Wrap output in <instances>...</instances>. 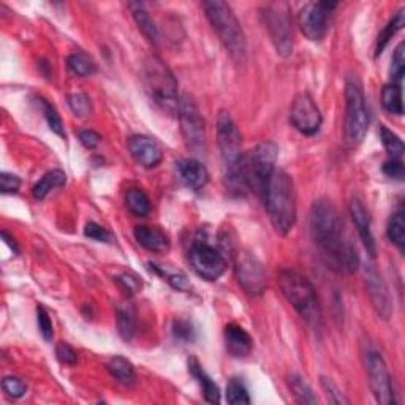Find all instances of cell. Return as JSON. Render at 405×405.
Wrapping results in <instances>:
<instances>
[{
    "instance_id": "obj_17",
    "label": "cell",
    "mask_w": 405,
    "mask_h": 405,
    "mask_svg": "<svg viewBox=\"0 0 405 405\" xmlns=\"http://www.w3.org/2000/svg\"><path fill=\"white\" fill-rule=\"evenodd\" d=\"M129 151L133 159L144 168H154L164 160V152L154 140L144 135H133L129 138Z\"/></svg>"
},
{
    "instance_id": "obj_8",
    "label": "cell",
    "mask_w": 405,
    "mask_h": 405,
    "mask_svg": "<svg viewBox=\"0 0 405 405\" xmlns=\"http://www.w3.org/2000/svg\"><path fill=\"white\" fill-rule=\"evenodd\" d=\"M369 113L363 86L356 76H350L345 86V136L350 144H359L366 136Z\"/></svg>"
},
{
    "instance_id": "obj_9",
    "label": "cell",
    "mask_w": 405,
    "mask_h": 405,
    "mask_svg": "<svg viewBox=\"0 0 405 405\" xmlns=\"http://www.w3.org/2000/svg\"><path fill=\"white\" fill-rule=\"evenodd\" d=\"M261 18L278 55L290 57L293 53V25L285 3H272L261 10Z\"/></svg>"
},
{
    "instance_id": "obj_26",
    "label": "cell",
    "mask_w": 405,
    "mask_h": 405,
    "mask_svg": "<svg viewBox=\"0 0 405 405\" xmlns=\"http://www.w3.org/2000/svg\"><path fill=\"white\" fill-rule=\"evenodd\" d=\"M151 270H154L160 277H164V280L168 282L176 290L187 291L192 288L189 278L179 270H173V267L165 265H155V263H151Z\"/></svg>"
},
{
    "instance_id": "obj_14",
    "label": "cell",
    "mask_w": 405,
    "mask_h": 405,
    "mask_svg": "<svg viewBox=\"0 0 405 405\" xmlns=\"http://www.w3.org/2000/svg\"><path fill=\"white\" fill-rule=\"evenodd\" d=\"M290 122L302 135L312 136L320 130L322 111L307 92L298 94L290 108Z\"/></svg>"
},
{
    "instance_id": "obj_19",
    "label": "cell",
    "mask_w": 405,
    "mask_h": 405,
    "mask_svg": "<svg viewBox=\"0 0 405 405\" xmlns=\"http://www.w3.org/2000/svg\"><path fill=\"white\" fill-rule=\"evenodd\" d=\"M350 214L354 222V226L359 233V237H361L364 247L369 253V257L376 258V239H374L372 230H371V217H369V212L366 207L358 198H353L350 202Z\"/></svg>"
},
{
    "instance_id": "obj_25",
    "label": "cell",
    "mask_w": 405,
    "mask_h": 405,
    "mask_svg": "<svg viewBox=\"0 0 405 405\" xmlns=\"http://www.w3.org/2000/svg\"><path fill=\"white\" fill-rule=\"evenodd\" d=\"M108 371L114 378H118L124 384H133L135 383V369L129 359L124 356H114L108 361Z\"/></svg>"
},
{
    "instance_id": "obj_7",
    "label": "cell",
    "mask_w": 405,
    "mask_h": 405,
    "mask_svg": "<svg viewBox=\"0 0 405 405\" xmlns=\"http://www.w3.org/2000/svg\"><path fill=\"white\" fill-rule=\"evenodd\" d=\"M278 148L272 141L257 144L242 159V176H244L247 190L255 192L258 196H265L267 184L276 171Z\"/></svg>"
},
{
    "instance_id": "obj_30",
    "label": "cell",
    "mask_w": 405,
    "mask_h": 405,
    "mask_svg": "<svg viewBox=\"0 0 405 405\" xmlns=\"http://www.w3.org/2000/svg\"><path fill=\"white\" fill-rule=\"evenodd\" d=\"M67 65L70 72L76 76H81V78H88V76H92L97 72V65L84 53H75L68 55Z\"/></svg>"
},
{
    "instance_id": "obj_36",
    "label": "cell",
    "mask_w": 405,
    "mask_h": 405,
    "mask_svg": "<svg viewBox=\"0 0 405 405\" xmlns=\"http://www.w3.org/2000/svg\"><path fill=\"white\" fill-rule=\"evenodd\" d=\"M67 103L72 113L79 119L89 118L90 113H92V103H90V99L86 94H70L67 97Z\"/></svg>"
},
{
    "instance_id": "obj_5",
    "label": "cell",
    "mask_w": 405,
    "mask_h": 405,
    "mask_svg": "<svg viewBox=\"0 0 405 405\" xmlns=\"http://www.w3.org/2000/svg\"><path fill=\"white\" fill-rule=\"evenodd\" d=\"M202 10L231 59L236 64H244L247 51L246 35L230 5L220 0H209L202 2Z\"/></svg>"
},
{
    "instance_id": "obj_10",
    "label": "cell",
    "mask_w": 405,
    "mask_h": 405,
    "mask_svg": "<svg viewBox=\"0 0 405 405\" xmlns=\"http://www.w3.org/2000/svg\"><path fill=\"white\" fill-rule=\"evenodd\" d=\"M189 258L194 271L205 280H217V278H220L228 266L225 253L219 247L207 242L205 237L202 239L196 237L194 241L189 252Z\"/></svg>"
},
{
    "instance_id": "obj_31",
    "label": "cell",
    "mask_w": 405,
    "mask_h": 405,
    "mask_svg": "<svg viewBox=\"0 0 405 405\" xmlns=\"http://www.w3.org/2000/svg\"><path fill=\"white\" fill-rule=\"evenodd\" d=\"M388 237L399 250H404L405 246V215L402 211L394 212L388 222Z\"/></svg>"
},
{
    "instance_id": "obj_11",
    "label": "cell",
    "mask_w": 405,
    "mask_h": 405,
    "mask_svg": "<svg viewBox=\"0 0 405 405\" xmlns=\"http://www.w3.org/2000/svg\"><path fill=\"white\" fill-rule=\"evenodd\" d=\"M177 116H179L181 131L187 148L196 152V154L206 152V122L194 99L189 95H184L181 99L179 114Z\"/></svg>"
},
{
    "instance_id": "obj_32",
    "label": "cell",
    "mask_w": 405,
    "mask_h": 405,
    "mask_svg": "<svg viewBox=\"0 0 405 405\" xmlns=\"http://www.w3.org/2000/svg\"><path fill=\"white\" fill-rule=\"evenodd\" d=\"M380 140H382L384 149H387V152L389 154V159H397V160L402 159L404 151H405L404 143L393 130H389L388 127L384 125H380Z\"/></svg>"
},
{
    "instance_id": "obj_6",
    "label": "cell",
    "mask_w": 405,
    "mask_h": 405,
    "mask_svg": "<svg viewBox=\"0 0 405 405\" xmlns=\"http://www.w3.org/2000/svg\"><path fill=\"white\" fill-rule=\"evenodd\" d=\"M144 86L151 99L166 114H179V94H177V81L170 72V68L159 57L152 55L144 64Z\"/></svg>"
},
{
    "instance_id": "obj_12",
    "label": "cell",
    "mask_w": 405,
    "mask_h": 405,
    "mask_svg": "<svg viewBox=\"0 0 405 405\" xmlns=\"http://www.w3.org/2000/svg\"><path fill=\"white\" fill-rule=\"evenodd\" d=\"M235 274L239 285L252 296H260L266 290V271L261 261L247 250L236 253Z\"/></svg>"
},
{
    "instance_id": "obj_3",
    "label": "cell",
    "mask_w": 405,
    "mask_h": 405,
    "mask_svg": "<svg viewBox=\"0 0 405 405\" xmlns=\"http://www.w3.org/2000/svg\"><path fill=\"white\" fill-rule=\"evenodd\" d=\"M263 200L274 230L282 236L288 235L296 224V192L291 177L276 170Z\"/></svg>"
},
{
    "instance_id": "obj_38",
    "label": "cell",
    "mask_w": 405,
    "mask_h": 405,
    "mask_svg": "<svg viewBox=\"0 0 405 405\" xmlns=\"http://www.w3.org/2000/svg\"><path fill=\"white\" fill-rule=\"evenodd\" d=\"M2 388L3 393L12 399H19L27 393V384H25L21 378L18 377H5L2 380Z\"/></svg>"
},
{
    "instance_id": "obj_46",
    "label": "cell",
    "mask_w": 405,
    "mask_h": 405,
    "mask_svg": "<svg viewBox=\"0 0 405 405\" xmlns=\"http://www.w3.org/2000/svg\"><path fill=\"white\" fill-rule=\"evenodd\" d=\"M78 138L86 149H95L101 141V136L94 130H81Z\"/></svg>"
},
{
    "instance_id": "obj_34",
    "label": "cell",
    "mask_w": 405,
    "mask_h": 405,
    "mask_svg": "<svg viewBox=\"0 0 405 405\" xmlns=\"http://www.w3.org/2000/svg\"><path fill=\"white\" fill-rule=\"evenodd\" d=\"M118 318H116V322H118V331H119V336L124 339L125 342H130L131 337H133L135 334V315H133V311L129 306H124V307H118Z\"/></svg>"
},
{
    "instance_id": "obj_39",
    "label": "cell",
    "mask_w": 405,
    "mask_h": 405,
    "mask_svg": "<svg viewBox=\"0 0 405 405\" xmlns=\"http://www.w3.org/2000/svg\"><path fill=\"white\" fill-rule=\"evenodd\" d=\"M320 383H322V388H323V391H325L329 402L331 404H350V401L343 396V393L341 391V389H339L337 384L334 383L331 378L323 376L320 378Z\"/></svg>"
},
{
    "instance_id": "obj_48",
    "label": "cell",
    "mask_w": 405,
    "mask_h": 405,
    "mask_svg": "<svg viewBox=\"0 0 405 405\" xmlns=\"http://www.w3.org/2000/svg\"><path fill=\"white\" fill-rule=\"evenodd\" d=\"M120 285H122L124 290L130 291V293H136L141 288V283L136 277H131V276H120L116 278Z\"/></svg>"
},
{
    "instance_id": "obj_42",
    "label": "cell",
    "mask_w": 405,
    "mask_h": 405,
    "mask_svg": "<svg viewBox=\"0 0 405 405\" xmlns=\"http://www.w3.org/2000/svg\"><path fill=\"white\" fill-rule=\"evenodd\" d=\"M55 356L62 364H67V366H73L78 361V353H76L75 348L67 342H59L57 347H55Z\"/></svg>"
},
{
    "instance_id": "obj_18",
    "label": "cell",
    "mask_w": 405,
    "mask_h": 405,
    "mask_svg": "<svg viewBox=\"0 0 405 405\" xmlns=\"http://www.w3.org/2000/svg\"><path fill=\"white\" fill-rule=\"evenodd\" d=\"M176 171L181 181L190 190H201L209 182V171L200 160L181 159L176 161Z\"/></svg>"
},
{
    "instance_id": "obj_40",
    "label": "cell",
    "mask_w": 405,
    "mask_h": 405,
    "mask_svg": "<svg viewBox=\"0 0 405 405\" xmlns=\"http://www.w3.org/2000/svg\"><path fill=\"white\" fill-rule=\"evenodd\" d=\"M405 73V44L401 43L394 51L391 62V78L397 83H401Z\"/></svg>"
},
{
    "instance_id": "obj_44",
    "label": "cell",
    "mask_w": 405,
    "mask_h": 405,
    "mask_svg": "<svg viewBox=\"0 0 405 405\" xmlns=\"http://www.w3.org/2000/svg\"><path fill=\"white\" fill-rule=\"evenodd\" d=\"M19 187H21V179L18 176L10 173L0 174V190H2V194H16Z\"/></svg>"
},
{
    "instance_id": "obj_49",
    "label": "cell",
    "mask_w": 405,
    "mask_h": 405,
    "mask_svg": "<svg viewBox=\"0 0 405 405\" xmlns=\"http://www.w3.org/2000/svg\"><path fill=\"white\" fill-rule=\"evenodd\" d=\"M2 237L5 239V242H7V244L10 246V249L13 250V253H18V252H19L18 244H16V242H14L13 237H10V235H8L7 231H2Z\"/></svg>"
},
{
    "instance_id": "obj_1",
    "label": "cell",
    "mask_w": 405,
    "mask_h": 405,
    "mask_svg": "<svg viewBox=\"0 0 405 405\" xmlns=\"http://www.w3.org/2000/svg\"><path fill=\"white\" fill-rule=\"evenodd\" d=\"M309 230L329 270L339 274H352L358 270L356 249L343 236L341 215L331 201L318 200L313 202L309 215Z\"/></svg>"
},
{
    "instance_id": "obj_16",
    "label": "cell",
    "mask_w": 405,
    "mask_h": 405,
    "mask_svg": "<svg viewBox=\"0 0 405 405\" xmlns=\"http://www.w3.org/2000/svg\"><path fill=\"white\" fill-rule=\"evenodd\" d=\"M364 278H366L367 293L371 296L372 306L376 307L378 315L387 320L391 315V298H389L387 283L371 263L364 266Z\"/></svg>"
},
{
    "instance_id": "obj_15",
    "label": "cell",
    "mask_w": 405,
    "mask_h": 405,
    "mask_svg": "<svg viewBox=\"0 0 405 405\" xmlns=\"http://www.w3.org/2000/svg\"><path fill=\"white\" fill-rule=\"evenodd\" d=\"M366 364H367L369 383H371V389L374 393V397H376V401L382 405L396 404L391 376H389L387 363H384L382 354L377 352H369Z\"/></svg>"
},
{
    "instance_id": "obj_35",
    "label": "cell",
    "mask_w": 405,
    "mask_h": 405,
    "mask_svg": "<svg viewBox=\"0 0 405 405\" xmlns=\"http://www.w3.org/2000/svg\"><path fill=\"white\" fill-rule=\"evenodd\" d=\"M226 402L231 405H249L250 396L241 378H231L226 384Z\"/></svg>"
},
{
    "instance_id": "obj_24",
    "label": "cell",
    "mask_w": 405,
    "mask_h": 405,
    "mask_svg": "<svg viewBox=\"0 0 405 405\" xmlns=\"http://www.w3.org/2000/svg\"><path fill=\"white\" fill-rule=\"evenodd\" d=\"M129 8L131 10V14H133L135 23L138 24V27L146 38L149 40L151 43L159 42V29L154 23V19L149 14L148 10L144 8L143 3H129Z\"/></svg>"
},
{
    "instance_id": "obj_2",
    "label": "cell",
    "mask_w": 405,
    "mask_h": 405,
    "mask_svg": "<svg viewBox=\"0 0 405 405\" xmlns=\"http://www.w3.org/2000/svg\"><path fill=\"white\" fill-rule=\"evenodd\" d=\"M217 144L220 149L224 179L233 194H246L247 185L242 176V143L241 133L231 114L220 109L217 114Z\"/></svg>"
},
{
    "instance_id": "obj_29",
    "label": "cell",
    "mask_w": 405,
    "mask_h": 405,
    "mask_svg": "<svg viewBox=\"0 0 405 405\" xmlns=\"http://www.w3.org/2000/svg\"><path fill=\"white\" fill-rule=\"evenodd\" d=\"M125 205L135 215L144 217L151 212V200L141 189H129L125 194Z\"/></svg>"
},
{
    "instance_id": "obj_47",
    "label": "cell",
    "mask_w": 405,
    "mask_h": 405,
    "mask_svg": "<svg viewBox=\"0 0 405 405\" xmlns=\"http://www.w3.org/2000/svg\"><path fill=\"white\" fill-rule=\"evenodd\" d=\"M174 336L181 341H194V328L189 322H176L174 323Z\"/></svg>"
},
{
    "instance_id": "obj_23",
    "label": "cell",
    "mask_w": 405,
    "mask_h": 405,
    "mask_svg": "<svg viewBox=\"0 0 405 405\" xmlns=\"http://www.w3.org/2000/svg\"><path fill=\"white\" fill-rule=\"evenodd\" d=\"M67 182V174L62 170H51L47 174H43L37 184L32 187V195L37 200H44L54 189L64 187Z\"/></svg>"
},
{
    "instance_id": "obj_22",
    "label": "cell",
    "mask_w": 405,
    "mask_h": 405,
    "mask_svg": "<svg viewBox=\"0 0 405 405\" xmlns=\"http://www.w3.org/2000/svg\"><path fill=\"white\" fill-rule=\"evenodd\" d=\"M189 371L192 376H194L196 380H198L200 387L202 388V394H205L206 402L209 404H219L220 402V389L217 384L214 383L207 374L205 372V369L201 367V364L196 361L195 358L189 359Z\"/></svg>"
},
{
    "instance_id": "obj_28",
    "label": "cell",
    "mask_w": 405,
    "mask_h": 405,
    "mask_svg": "<svg viewBox=\"0 0 405 405\" xmlns=\"http://www.w3.org/2000/svg\"><path fill=\"white\" fill-rule=\"evenodd\" d=\"M382 105L389 114L402 116L404 105H402V90L399 84H387L382 89Z\"/></svg>"
},
{
    "instance_id": "obj_45",
    "label": "cell",
    "mask_w": 405,
    "mask_h": 405,
    "mask_svg": "<svg viewBox=\"0 0 405 405\" xmlns=\"http://www.w3.org/2000/svg\"><path fill=\"white\" fill-rule=\"evenodd\" d=\"M383 173L391 179H402L404 177V165L397 159H388L383 164Z\"/></svg>"
},
{
    "instance_id": "obj_4",
    "label": "cell",
    "mask_w": 405,
    "mask_h": 405,
    "mask_svg": "<svg viewBox=\"0 0 405 405\" xmlns=\"http://www.w3.org/2000/svg\"><path fill=\"white\" fill-rule=\"evenodd\" d=\"M277 280L282 295L300 313L302 320L312 328H320L323 317L322 306L312 282L295 270H282L278 272Z\"/></svg>"
},
{
    "instance_id": "obj_27",
    "label": "cell",
    "mask_w": 405,
    "mask_h": 405,
    "mask_svg": "<svg viewBox=\"0 0 405 405\" xmlns=\"http://www.w3.org/2000/svg\"><path fill=\"white\" fill-rule=\"evenodd\" d=\"M405 24V14L404 10H399V12L394 14V16L389 19V23L384 25L382 32L378 34L377 38V47H376V55H380L384 51V48L388 47L389 40H391L394 35H396L399 30L404 27Z\"/></svg>"
},
{
    "instance_id": "obj_13",
    "label": "cell",
    "mask_w": 405,
    "mask_h": 405,
    "mask_svg": "<svg viewBox=\"0 0 405 405\" xmlns=\"http://www.w3.org/2000/svg\"><path fill=\"white\" fill-rule=\"evenodd\" d=\"M336 2H311L306 3L298 13V24L301 32L312 42H320L328 32V16L334 8Z\"/></svg>"
},
{
    "instance_id": "obj_33",
    "label": "cell",
    "mask_w": 405,
    "mask_h": 405,
    "mask_svg": "<svg viewBox=\"0 0 405 405\" xmlns=\"http://www.w3.org/2000/svg\"><path fill=\"white\" fill-rule=\"evenodd\" d=\"M288 383H290V388L293 394H295L296 401L300 404H318V399L315 394H313L312 388L309 387V383L304 380L301 376H296V374H293L288 378Z\"/></svg>"
},
{
    "instance_id": "obj_21",
    "label": "cell",
    "mask_w": 405,
    "mask_h": 405,
    "mask_svg": "<svg viewBox=\"0 0 405 405\" xmlns=\"http://www.w3.org/2000/svg\"><path fill=\"white\" fill-rule=\"evenodd\" d=\"M135 239L140 246H143L146 250L155 252V253H164L170 249V239L160 228L157 226H148L141 225L136 226L135 231Z\"/></svg>"
},
{
    "instance_id": "obj_20",
    "label": "cell",
    "mask_w": 405,
    "mask_h": 405,
    "mask_svg": "<svg viewBox=\"0 0 405 405\" xmlns=\"http://www.w3.org/2000/svg\"><path fill=\"white\" fill-rule=\"evenodd\" d=\"M224 336H225L226 350L230 352L233 356L235 358L249 356L252 348H253V341H252L250 334L247 332L244 328L231 323V325L225 326Z\"/></svg>"
},
{
    "instance_id": "obj_43",
    "label": "cell",
    "mask_w": 405,
    "mask_h": 405,
    "mask_svg": "<svg viewBox=\"0 0 405 405\" xmlns=\"http://www.w3.org/2000/svg\"><path fill=\"white\" fill-rule=\"evenodd\" d=\"M84 235L88 236L89 239H94L97 242H109L111 239V235L108 233V230L99 224H95V222H89V224L86 225Z\"/></svg>"
},
{
    "instance_id": "obj_37",
    "label": "cell",
    "mask_w": 405,
    "mask_h": 405,
    "mask_svg": "<svg viewBox=\"0 0 405 405\" xmlns=\"http://www.w3.org/2000/svg\"><path fill=\"white\" fill-rule=\"evenodd\" d=\"M40 106H42L43 116H44V119H47L49 129L53 130L55 135H59V136H62V138H65L64 122H62V119H60V114L57 113V109H55L54 106L49 103V101L43 100V99H40Z\"/></svg>"
},
{
    "instance_id": "obj_41",
    "label": "cell",
    "mask_w": 405,
    "mask_h": 405,
    "mask_svg": "<svg viewBox=\"0 0 405 405\" xmlns=\"http://www.w3.org/2000/svg\"><path fill=\"white\" fill-rule=\"evenodd\" d=\"M37 323H38V329H40V332H42L44 341L47 342L53 341V336H54L53 322H51L49 313L43 306L37 307Z\"/></svg>"
}]
</instances>
